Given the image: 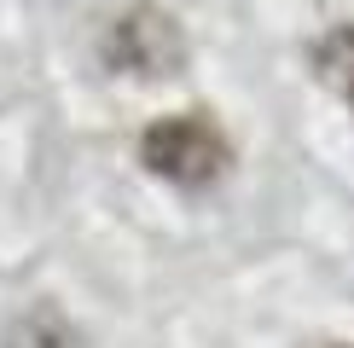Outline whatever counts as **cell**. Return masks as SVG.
I'll return each mask as SVG.
<instances>
[{
	"label": "cell",
	"instance_id": "1",
	"mask_svg": "<svg viewBox=\"0 0 354 348\" xmlns=\"http://www.w3.org/2000/svg\"><path fill=\"white\" fill-rule=\"evenodd\" d=\"M140 163L151 168L157 180L198 192V186H209V180L227 174L232 145H227V134H221L203 110H180V116H157V122L140 134Z\"/></svg>",
	"mask_w": 354,
	"mask_h": 348
},
{
	"label": "cell",
	"instance_id": "2",
	"mask_svg": "<svg viewBox=\"0 0 354 348\" xmlns=\"http://www.w3.org/2000/svg\"><path fill=\"white\" fill-rule=\"evenodd\" d=\"M105 58L116 70H134V76H169L180 70L186 58V41H180V23L157 6H134L111 23V41H105Z\"/></svg>",
	"mask_w": 354,
	"mask_h": 348
},
{
	"label": "cell",
	"instance_id": "3",
	"mask_svg": "<svg viewBox=\"0 0 354 348\" xmlns=\"http://www.w3.org/2000/svg\"><path fill=\"white\" fill-rule=\"evenodd\" d=\"M6 348H82V337L58 308H29L18 325L6 331Z\"/></svg>",
	"mask_w": 354,
	"mask_h": 348
},
{
	"label": "cell",
	"instance_id": "4",
	"mask_svg": "<svg viewBox=\"0 0 354 348\" xmlns=\"http://www.w3.org/2000/svg\"><path fill=\"white\" fill-rule=\"evenodd\" d=\"M326 348H354V342H326Z\"/></svg>",
	"mask_w": 354,
	"mask_h": 348
},
{
	"label": "cell",
	"instance_id": "5",
	"mask_svg": "<svg viewBox=\"0 0 354 348\" xmlns=\"http://www.w3.org/2000/svg\"><path fill=\"white\" fill-rule=\"evenodd\" d=\"M348 99H354V87H348Z\"/></svg>",
	"mask_w": 354,
	"mask_h": 348
}]
</instances>
